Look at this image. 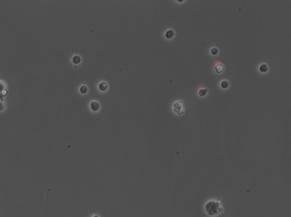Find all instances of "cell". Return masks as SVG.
Instances as JSON below:
<instances>
[{
    "mask_svg": "<svg viewBox=\"0 0 291 217\" xmlns=\"http://www.w3.org/2000/svg\"><path fill=\"white\" fill-rule=\"evenodd\" d=\"M205 210L209 215H215L221 212L223 210V209L220 206V204L218 202L210 201L208 202L205 205Z\"/></svg>",
    "mask_w": 291,
    "mask_h": 217,
    "instance_id": "6da1fadb",
    "label": "cell"
},
{
    "mask_svg": "<svg viewBox=\"0 0 291 217\" xmlns=\"http://www.w3.org/2000/svg\"><path fill=\"white\" fill-rule=\"evenodd\" d=\"M184 105L181 101H178L173 104V110L178 114H182L184 113Z\"/></svg>",
    "mask_w": 291,
    "mask_h": 217,
    "instance_id": "7a4b0ae2",
    "label": "cell"
},
{
    "mask_svg": "<svg viewBox=\"0 0 291 217\" xmlns=\"http://www.w3.org/2000/svg\"><path fill=\"white\" fill-rule=\"evenodd\" d=\"M90 107H91V109H92L93 111H96L100 109V105L97 101H94L91 102V104H90Z\"/></svg>",
    "mask_w": 291,
    "mask_h": 217,
    "instance_id": "3957f363",
    "label": "cell"
},
{
    "mask_svg": "<svg viewBox=\"0 0 291 217\" xmlns=\"http://www.w3.org/2000/svg\"><path fill=\"white\" fill-rule=\"evenodd\" d=\"M108 88V84L105 81H102L98 85V88L101 91H105L107 90Z\"/></svg>",
    "mask_w": 291,
    "mask_h": 217,
    "instance_id": "277c9868",
    "label": "cell"
},
{
    "mask_svg": "<svg viewBox=\"0 0 291 217\" xmlns=\"http://www.w3.org/2000/svg\"><path fill=\"white\" fill-rule=\"evenodd\" d=\"M174 35V32L173 31V30H168L167 32H166V34H165V36H166V37L167 39H171L172 37H173Z\"/></svg>",
    "mask_w": 291,
    "mask_h": 217,
    "instance_id": "5b68a950",
    "label": "cell"
},
{
    "mask_svg": "<svg viewBox=\"0 0 291 217\" xmlns=\"http://www.w3.org/2000/svg\"><path fill=\"white\" fill-rule=\"evenodd\" d=\"M81 58L78 55H75L72 58V62L75 64H78L80 63L81 61Z\"/></svg>",
    "mask_w": 291,
    "mask_h": 217,
    "instance_id": "8992f818",
    "label": "cell"
},
{
    "mask_svg": "<svg viewBox=\"0 0 291 217\" xmlns=\"http://www.w3.org/2000/svg\"><path fill=\"white\" fill-rule=\"evenodd\" d=\"M215 69L217 73H221L224 70V67L221 64H218L216 66Z\"/></svg>",
    "mask_w": 291,
    "mask_h": 217,
    "instance_id": "52a82bcc",
    "label": "cell"
},
{
    "mask_svg": "<svg viewBox=\"0 0 291 217\" xmlns=\"http://www.w3.org/2000/svg\"><path fill=\"white\" fill-rule=\"evenodd\" d=\"M268 66L266 65V64H262V65H260V67H259V70H260V71L261 72H266L267 71H268Z\"/></svg>",
    "mask_w": 291,
    "mask_h": 217,
    "instance_id": "ba28073f",
    "label": "cell"
},
{
    "mask_svg": "<svg viewBox=\"0 0 291 217\" xmlns=\"http://www.w3.org/2000/svg\"><path fill=\"white\" fill-rule=\"evenodd\" d=\"M6 85L5 83L2 81H0V93L2 92L5 90Z\"/></svg>",
    "mask_w": 291,
    "mask_h": 217,
    "instance_id": "9c48e42d",
    "label": "cell"
},
{
    "mask_svg": "<svg viewBox=\"0 0 291 217\" xmlns=\"http://www.w3.org/2000/svg\"><path fill=\"white\" fill-rule=\"evenodd\" d=\"M80 91L82 94H85L88 92V88L85 85H82L80 88Z\"/></svg>",
    "mask_w": 291,
    "mask_h": 217,
    "instance_id": "30bf717a",
    "label": "cell"
},
{
    "mask_svg": "<svg viewBox=\"0 0 291 217\" xmlns=\"http://www.w3.org/2000/svg\"><path fill=\"white\" fill-rule=\"evenodd\" d=\"M207 92H208V89H201V90H199V95H200L201 97H203V96H204V95H206Z\"/></svg>",
    "mask_w": 291,
    "mask_h": 217,
    "instance_id": "8fae6325",
    "label": "cell"
},
{
    "mask_svg": "<svg viewBox=\"0 0 291 217\" xmlns=\"http://www.w3.org/2000/svg\"><path fill=\"white\" fill-rule=\"evenodd\" d=\"M221 85L222 88H223V89H226L229 86V83L226 81H223L221 84Z\"/></svg>",
    "mask_w": 291,
    "mask_h": 217,
    "instance_id": "7c38bea8",
    "label": "cell"
},
{
    "mask_svg": "<svg viewBox=\"0 0 291 217\" xmlns=\"http://www.w3.org/2000/svg\"><path fill=\"white\" fill-rule=\"evenodd\" d=\"M211 53H212V54L213 55H217V53H218V49L217 48H213L211 49Z\"/></svg>",
    "mask_w": 291,
    "mask_h": 217,
    "instance_id": "4fadbf2b",
    "label": "cell"
},
{
    "mask_svg": "<svg viewBox=\"0 0 291 217\" xmlns=\"http://www.w3.org/2000/svg\"><path fill=\"white\" fill-rule=\"evenodd\" d=\"M4 105L2 102H0V110H2L4 109Z\"/></svg>",
    "mask_w": 291,
    "mask_h": 217,
    "instance_id": "5bb4252c",
    "label": "cell"
},
{
    "mask_svg": "<svg viewBox=\"0 0 291 217\" xmlns=\"http://www.w3.org/2000/svg\"><path fill=\"white\" fill-rule=\"evenodd\" d=\"M93 217H99L98 216V215H94V216Z\"/></svg>",
    "mask_w": 291,
    "mask_h": 217,
    "instance_id": "9a60e30c",
    "label": "cell"
},
{
    "mask_svg": "<svg viewBox=\"0 0 291 217\" xmlns=\"http://www.w3.org/2000/svg\"><path fill=\"white\" fill-rule=\"evenodd\" d=\"M178 1V2H183V1Z\"/></svg>",
    "mask_w": 291,
    "mask_h": 217,
    "instance_id": "2e32d148",
    "label": "cell"
}]
</instances>
